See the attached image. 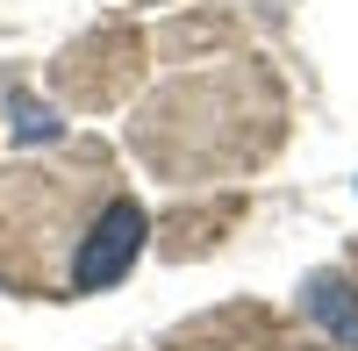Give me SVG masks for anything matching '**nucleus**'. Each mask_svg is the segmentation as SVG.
Masks as SVG:
<instances>
[{
  "label": "nucleus",
  "mask_w": 358,
  "mask_h": 351,
  "mask_svg": "<svg viewBox=\"0 0 358 351\" xmlns=\"http://www.w3.org/2000/svg\"><path fill=\"white\" fill-rule=\"evenodd\" d=\"M143 251V208L122 194L108 151L79 143L72 165L0 172V280L43 294H108Z\"/></svg>",
  "instance_id": "nucleus-1"
},
{
  "label": "nucleus",
  "mask_w": 358,
  "mask_h": 351,
  "mask_svg": "<svg viewBox=\"0 0 358 351\" xmlns=\"http://www.w3.org/2000/svg\"><path fill=\"white\" fill-rule=\"evenodd\" d=\"M308 315H315L337 344L358 351V287H351L344 273H315V280H308Z\"/></svg>",
  "instance_id": "nucleus-2"
}]
</instances>
